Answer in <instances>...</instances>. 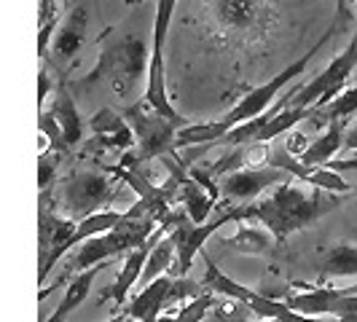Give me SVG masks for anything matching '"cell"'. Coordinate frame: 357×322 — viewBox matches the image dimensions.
Here are the masks:
<instances>
[{"label": "cell", "mask_w": 357, "mask_h": 322, "mask_svg": "<svg viewBox=\"0 0 357 322\" xmlns=\"http://www.w3.org/2000/svg\"><path fill=\"white\" fill-rule=\"evenodd\" d=\"M341 201L336 194H328L320 188L304 191L301 185L282 183L277 188H271V194L250 204H236V207H223L220 215L229 223H245V220H255L266 229L280 245L285 242L293 231H301L304 226L314 223L325 217L328 213L339 210Z\"/></svg>", "instance_id": "cell-1"}, {"label": "cell", "mask_w": 357, "mask_h": 322, "mask_svg": "<svg viewBox=\"0 0 357 322\" xmlns=\"http://www.w3.org/2000/svg\"><path fill=\"white\" fill-rule=\"evenodd\" d=\"M336 30H339V24L333 22V24L322 33L320 40H317V43H314V46H312L301 59H296L293 65H287L282 72L271 75V81H266V84H261V86L250 89L242 100H239V102H236V105L231 107V110H229V113H226V116H220L218 121H204V124L183 126L178 135H175V151H180V148H199V151H204V148H210L213 143H218L226 132H231L234 126L245 124V121H250V118H258L261 113H266L268 107H271V102L277 100V94L285 89L293 78H298V75L306 70V65H309V62L322 52V46L336 36Z\"/></svg>", "instance_id": "cell-2"}, {"label": "cell", "mask_w": 357, "mask_h": 322, "mask_svg": "<svg viewBox=\"0 0 357 322\" xmlns=\"http://www.w3.org/2000/svg\"><path fill=\"white\" fill-rule=\"evenodd\" d=\"M153 229H159L156 217L145 213L140 207V201H132V207L126 210L124 223L110 229V231L100 233V236H91L84 245H78L75 250L68 252V258L62 261V274L54 279L52 287L40 290L38 301H46V296L56 290L59 285H68L75 274L86 271L91 266H100V263H107L113 255H121V252H132L137 247H143L145 242L151 239Z\"/></svg>", "instance_id": "cell-3"}, {"label": "cell", "mask_w": 357, "mask_h": 322, "mask_svg": "<svg viewBox=\"0 0 357 322\" xmlns=\"http://www.w3.org/2000/svg\"><path fill=\"white\" fill-rule=\"evenodd\" d=\"M148 59L151 54L140 38L113 36V30H107L102 36V54L97 65L78 81L68 78V86L73 94L107 86L119 100H129L137 84L143 81V70H148Z\"/></svg>", "instance_id": "cell-4"}, {"label": "cell", "mask_w": 357, "mask_h": 322, "mask_svg": "<svg viewBox=\"0 0 357 322\" xmlns=\"http://www.w3.org/2000/svg\"><path fill=\"white\" fill-rule=\"evenodd\" d=\"M119 180L105 167L84 161V167H73L65 178L52 185V207L59 215L81 223L84 217L107 210L110 201L119 199Z\"/></svg>", "instance_id": "cell-5"}, {"label": "cell", "mask_w": 357, "mask_h": 322, "mask_svg": "<svg viewBox=\"0 0 357 322\" xmlns=\"http://www.w3.org/2000/svg\"><path fill=\"white\" fill-rule=\"evenodd\" d=\"M129 129L135 132V148L121 156V167H140L156 159H180L175 151V135L183 126H188V118H167L148 100L129 102L121 110Z\"/></svg>", "instance_id": "cell-6"}, {"label": "cell", "mask_w": 357, "mask_h": 322, "mask_svg": "<svg viewBox=\"0 0 357 322\" xmlns=\"http://www.w3.org/2000/svg\"><path fill=\"white\" fill-rule=\"evenodd\" d=\"M202 293H204V287L197 285L194 279L164 274L159 279H153L151 285H145L143 290H137V296L129 304H124V309H119V317L124 322H156L164 309H169L178 301H185V298H197Z\"/></svg>", "instance_id": "cell-7"}, {"label": "cell", "mask_w": 357, "mask_h": 322, "mask_svg": "<svg viewBox=\"0 0 357 322\" xmlns=\"http://www.w3.org/2000/svg\"><path fill=\"white\" fill-rule=\"evenodd\" d=\"M75 226H78L75 220L59 215L52 207V191H43L38 199V282L40 285H46L52 268L65 258Z\"/></svg>", "instance_id": "cell-8"}, {"label": "cell", "mask_w": 357, "mask_h": 322, "mask_svg": "<svg viewBox=\"0 0 357 322\" xmlns=\"http://www.w3.org/2000/svg\"><path fill=\"white\" fill-rule=\"evenodd\" d=\"M202 287L210 290V293H218V296H226V298L239 301L242 306H248L252 314H258L264 320L298 322L304 317V314H296L293 309H287L285 301H277V298H271L266 293L250 290L248 285H242V282H236L231 277H226L207 255H204V282H202Z\"/></svg>", "instance_id": "cell-9"}, {"label": "cell", "mask_w": 357, "mask_h": 322, "mask_svg": "<svg viewBox=\"0 0 357 322\" xmlns=\"http://www.w3.org/2000/svg\"><path fill=\"white\" fill-rule=\"evenodd\" d=\"M178 0H159L156 3V19H153V49H151V59H148V86H145V97L159 113L167 118H183L178 110L169 102L167 94V75H164V43H167V33L172 24V14H175Z\"/></svg>", "instance_id": "cell-10"}, {"label": "cell", "mask_w": 357, "mask_h": 322, "mask_svg": "<svg viewBox=\"0 0 357 322\" xmlns=\"http://www.w3.org/2000/svg\"><path fill=\"white\" fill-rule=\"evenodd\" d=\"M91 140H84V145L78 148L81 159L100 164L105 153H119L124 156L135 148V132L129 129L126 118L113 110V107H100L89 118Z\"/></svg>", "instance_id": "cell-11"}, {"label": "cell", "mask_w": 357, "mask_h": 322, "mask_svg": "<svg viewBox=\"0 0 357 322\" xmlns=\"http://www.w3.org/2000/svg\"><path fill=\"white\" fill-rule=\"evenodd\" d=\"M357 68V33L352 36L349 46L309 84H301L298 91L290 97L287 107H320L328 100H333L341 89H347V81Z\"/></svg>", "instance_id": "cell-12"}, {"label": "cell", "mask_w": 357, "mask_h": 322, "mask_svg": "<svg viewBox=\"0 0 357 322\" xmlns=\"http://www.w3.org/2000/svg\"><path fill=\"white\" fill-rule=\"evenodd\" d=\"M290 180L293 178L287 172L274 169V167H245V169L229 172L218 180V191H220V199L226 201L223 207H236V204L258 201L264 191L277 188Z\"/></svg>", "instance_id": "cell-13"}, {"label": "cell", "mask_w": 357, "mask_h": 322, "mask_svg": "<svg viewBox=\"0 0 357 322\" xmlns=\"http://www.w3.org/2000/svg\"><path fill=\"white\" fill-rule=\"evenodd\" d=\"M223 223H226L223 215H218V217L210 220V223L197 226V223L188 220V215L183 213V210H172V215L167 217V223L161 226V229L172 231V236H175V247H178V250H175V263H172V268H169V277H185V271L191 268L194 258H197L199 250H202V245H204V242H207Z\"/></svg>", "instance_id": "cell-14"}, {"label": "cell", "mask_w": 357, "mask_h": 322, "mask_svg": "<svg viewBox=\"0 0 357 322\" xmlns=\"http://www.w3.org/2000/svg\"><path fill=\"white\" fill-rule=\"evenodd\" d=\"M86 30H89V11L84 6H75L68 11V17L62 19L59 24V33L54 36L52 46L46 52V59L43 65L52 68L59 78H68L65 70L73 65V59L78 56L84 40H86Z\"/></svg>", "instance_id": "cell-15"}, {"label": "cell", "mask_w": 357, "mask_h": 322, "mask_svg": "<svg viewBox=\"0 0 357 322\" xmlns=\"http://www.w3.org/2000/svg\"><path fill=\"white\" fill-rule=\"evenodd\" d=\"M268 167L274 169H282L287 172L293 180H301V183H309L312 188H320V191H328V194H349V183L341 178L339 172L328 169V167H306L296 156L287 153L285 143L271 145L268 151Z\"/></svg>", "instance_id": "cell-16"}, {"label": "cell", "mask_w": 357, "mask_h": 322, "mask_svg": "<svg viewBox=\"0 0 357 322\" xmlns=\"http://www.w3.org/2000/svg\"><path fill=\"white\" fill-rule=\"evenodd\" d=\"M40 110L52 116L54 124L59 126L65 143H68V148H70L73 156H75V151L84 145L86 137H84V118H81V113H78L75 94H73L70 86H68V78H56L54 91H52V102L43 105Z\"/></svg>", "instance_id": "cell-17"}, {"label": "cell", "mask_w": 357, "mask_h": 322, "mask_svg": "<svg viewBox=\"0 0 357 322\" xmlns=\"http://www.w3.org/2000/svg\"><path fill=\"white\" fill-rule=\"evenodd\" d=\"M215 19L223 30L234 33L261 30L268 19V6L264 0H215Z\"/></svg>", "instance_id": "cell-18"}, {"label": "cell", "mask_w": 357, "mask_h": 322, "mask_svg": "<svg viewBox=\"0 0 357 322\" xmlns=\"http://www.w3.org/2000/svg\"><path fill=\"white\" fill-rule=\"evenodd\" d=\"M151 245H153V242H145L143 247L126 252L124 266H121V271H119L116 282H113L110 287H105V293L100 296L102 301H116V306H119V309L126 304L129 290H132V287H137V282H140V274H143L145 258H148V252H151Z\"/></svg>", "instance_id": "cell-19"}, {"label": "cell", "mask_w": 357, "mask_h": 322, "mask_svg": "<svg viewBox=\"0 0 357 322\" xmlns=\"http://www.w3.org/2000/svg\"><path fill=\"white\" fill-rule=\"evenodd\" d=\"M268 151H271L268 143L236 145L229 153H223L215 164H210L207 172H210L215 180H220L223 175L236 172V169H245V167H268Z\"/></svg>", "instance_id": "cell-20"}, {"label": "cell", "mask_w": 357, "mask_h": 322, "mask_svg": "<svg viewBox=\"0 0 357 322\" xmlns=\"http://www.w3.org/2000/svg\"><path fill=\"white\" fill-rule=\"evenodd\" d=\"M102 268H105V263L91 266V268H86V271H81V274H75L70 282H68V290H65V296H62L59 306L54 309V314L46 322H65L68 320L73 312L89 298L91 285H94V279L100 277V271H102Z\"/></svg>", "instance_id": "cell-21"}, {"label": "cell", "mask_w": 357, "mask_h": 322, "mask_svg": "<svg viewBox=\"0 0 357 322\" xmlns=\"http://www.w3.org/2000/svg\"><path fill=\"white\" fill-rule=\"evenodd\" d=\"M175 236L172 231H167V236L161 233L159 239L151 245V252L145 258L143 274H140V282H137V290H143L145 285H151L153 279H159L164 274H169V268L175 263Z\"/></svg>", "instance_id": "cell-22"}, {"label": "cell", "mask_w": 357, "mask_h": 322, "mask_svg": "<svg viewBox=\"0 0 357 322\" xmlns=\"http://www.w3.org/2000/svg\"><path fill=\"white\" fill-rule=\"evenodd\" d=\"M344 126H347V121H333L320 137H314L309 143V148L298 156V161L306 164V167H325L328 161L336 156V151L344 145Z\"/></svg>", "instance_id": "cell-23"}, {"label": "cell", "mask_w": 357, "mask_h": 322, "mask_svg": "<svg viewBox=\"0 0 357 322\" xmlns=\"http://www.w3.org/2000/svg\"><path fill=\"white\" fill-rule=\"evenodd\" d=\"M178 197H180V204H183V213L188 215V220H191V223H197V226L207 223L210 213L215 210V201L210 199V194L199 185L197 180L188 178V172L180 178Z\"/></svg>", "instance_id": "cell-24"}, {"label": "cell", "mask_w": 357, "mask_h": 322, "mask_svg": "<svg viewBox=\"0 0 357 322\" xmlns=\"http://www.w3.org/2000/svg\"><path fill=\"white\" fill-rule=\"evenodd\" d=\"M226 245H231L234 250L245 252V255H266V258L277 255L280 250V242L264 226H245V223H239V231Z\"/></svg>", "instance_id": "cell-25"}, {"label": "cell", "mask_w": 357, "mask_h": 322, "mask_svg": "<svg viewBox=\"0 0 357 322\" xmlns=\"http://www.w3.org/2000/svg\"><path fill=\"white\" fill-rule=\"evenodd\" d=\"M322 277H357V245L336 242L322 252Z\"/></svg>", "instance_id": "cell-26"}, {"label": "cell", "mask_w": 357, "mask_h": 322, "mask_svg": "<svg viewBox=\"0 0 357 322\" xmlns=\"http://www.w3.org/2000/svg\"><path fill=\"white\" fill-rule=\"evenodd\" d=\"M357 113V84L355 86H347L341 89L333 100H328L325 105L314 107V116L317 121H349L352 116Z\"/></svg>", "instance_id": "cell-27"}, {"label": "cell", "mask_w": 357, "mask_h": 322, "mask_svg": "<svg viewBox=\"0 0 357 322\" xmlns=\"http://www.w3.org/2000/svg\"><path fill=\"white\" fill-rule=\"evenodd\" d=\"M213 304H215L213 293H202L197 298H191L185 306H180L175 314H161L156 322H202L210 314Z\"/></svg>", "instance_id": "cell-28"}, {"label": "cell", "mask_w": 357, "mask_h": 322, "mask_svg": "<svg viewBox=\"0 0 357 322\" xmlns=\"http://www.w3.org/2000/svg\"><path fill=\"white\" fill-rule=\"evenodd\" d=\"M68 156L56 153V151H46V153H38V191H52V185L56 183V172L62 167V161Z\"/></svg>", "instance_id": "cell-29"}, {"label": "cell", "mask_w": 357, "mask_h": 322, "mask_svg": "<svg viewBox=\"0 0 357 322\" xmlns=\"http://www.w3.org/2000/svg\"><path fill=\"white\" fill-rule=\"evenodd\" d=\"M185 172H188V178H191V180H197L199 185H202V188L210 194V199H213L215 204H218V199H220V191H218V180H215L213 175L207 172V167H188Z\"/></svg>", "instance_id": "cell-30"}, {"label": "cell", "mask_w": 357, "mask_h": 322, "mask_svg": "<svg viewBox=\"0 0 357 322\" xmlns=\"http://www.w3.org/2000/svg\"><path fill=\"white\" fill-rule=\"evenodd\" d=\"M54 84L52 75H49V68L40 62V70H38V110L46 105V97H49V91H54Z\"/></svg>", "instance_id": "cell-31"}, {"label": "cell", "mask_w": 357, "mask_h": 322, "mask_svg": "<svg viewBox=\"0 0 357 322\" xmlns=\"http://www.w3.org/2000/svg\"><path fill=\"white\" fill-rule=\"evenodd\" d=\"M282 143H285L287 153L298 159V156L304 153L306 148H309V143H312V140H306V135H304V132H293V129H290V132H287V137H285V140H282Z\"/></svg>", "instance_id": "cell-32"}, {"label": "cell", "mask_w": 357, "mask_h": 322, "mask_svg": "<svg viewBox=\"0 0 357 322\" xmlns=\"http://www.w3.org/2000/svg\"><path fill=\"white\" fill-rule=\"evenodd\" d=\"M344 148L357 151V129H352V132H344Z\"/></svg>", "instance_id": "cell-33"}, {"label": "cell", "mask_w": 357, "mask_h": 322, "mask_svg": "<svg viewBox=\"0 0 357 322\" xmlns=\"http://www.w3.org/2000/svg\"><path fill=\"white\" fill-rule=\"evenodd\" d=\"M298 322H341L339 317H301Z\"/></svg>", "instance_id": "cell-34"}, {"label": "cell", "mask_w": 357, "mask_h": 322, "mask_svg": "<svg viewBox=\"0 0 357 322\" xmlns=\"http://www.w3.org/2000/svg\"><path fill=\"white\" fill-rule=\"evenodd\" d=\"M341 322H357V314H344V317H339Z\"/></svg>", "instance_id": "cell-35"}, {"label": "cell", "mask_w": 357, "mask_h": 322, "mask_svg": "<svg viewBox=\"0 0 357 322\" xmlns=\"http://www.w3.org/2000/svg\"><path fill=\"white\" fill-rule=\"evenodd\" d=\"M124 3H129V6H137V3H143V0H124Z\"/></svg>", "instance_id": "cell-36"}, {"label": "cell", "mask_w": 357, "mask_h": 322, "mask_svg": "<svg viewBox=\"0 0 357 322\" xmlns=\"http://www.w3.org/2000/svg\"><path fill=\"white\" fill-rule=\"evenodd\" d=\"M266 322H282V320H266Z\"/></svg>", "instance_id": "cell-37"}, {"label": "cell", "mask_w": 357, "mask_h": 322, "mask_svg": "<svg viewBox=\"0 0 357 322\" xmlns=\"http://www.w3.org/2000/svg\"><path fill=\"white\" fill-rule=\"evenodd\" d=\"M355 207H357V194H355Z\"/></svg>", "instance_id": "cell-38"}]
</instances>
